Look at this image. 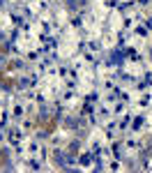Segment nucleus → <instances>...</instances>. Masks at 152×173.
<instances>
[{"instance_id": "f257e3e1", "label": "nucleus", "mask_w": 152, "mask_h": 173, "mask_svg": "<svg viewBox=\"0 0 152 173\" xmlns=\"http://www.w3.org/2000/svg\"><path fill=\"white\" fill-rule=\"evenodd\" d=\"M0 85H7V88H12V85H14V79H0Z\"/></svg>"}]
</instances>
